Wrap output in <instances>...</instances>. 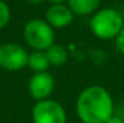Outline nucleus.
I'll return each instance as SVG.
<instances>
[{
    "label": "nucleus",
    "mask_w": 124,
    "mask_h": 123,
    "mask_svg": "<svg viewBox=\"0 0 124 123\" xmlns=\"http://www.w3.org/2000/svg\"><path fill=\"white\" fill-rule=\"evenodd\" d=\"M74 16L73 11L69 8V5L66 4H53L50 5L46 11L45 19L48 21V24L53 29H62L66 28L74 21Z\"/></svg>",
    "instance_id": "obj_7"
},
{
    "label": "nucleus",
    "mask_w": 124,
    "mask_h": 123,
    "mask_svg": "<svg viewBox=\"0 0 124 123\" xmlns=\"http://www.w3.org/2000/svg\"><path fill=\"white\" fill-rule=\"evenodd\" d=\"M45 1H49L50 4H63L65 1H67V0H45Z\"/></svg>",
    "instance_id": "obj_14"
},
{
    "label": "nucleus",
    "mask_w": 124,
    "mask_h": 123,
    "mask_svg": "<svg viewBox=\"0 0 124 123\" xmlns=\"http://www.w3.org/2000/svg\"><path fill=\"white\" fill-rule=\"evenodd\" d=\"M100 0H67V5L77 16H87L98 9Z\"/></svg>",
    "instance_id": "obj_8"
},
{
    "label": "nucleus",
    "mask_w": 124,
    "mask_h": 123,
    "mask_svg": "<svg viewBox=\"0 0 124 123\" xmlns=\"http://www.w3.org/2000/svg\"><path fill=\"white\" fill-rule=\"evenodd\" d=\"M28 66L33 73H40V72H48L50 68V62L48 60L45 50H33L28 56Z\"/></svg>",
    "instance_id": "obj_10"
},
{
    "label": "nucleus",
    "mask_w": 124,
    "mask_h": 123,
    "mask_svg": "<svg viewBox=\"0 0 124 123\" xmlns=\"http://www.w3.org/2000/svg\"><path fill=\"white\" fill-rule=\"evenodd\" d=\"M11 21V8L5 1L0 0V29L5 28Z\"/></svg>",
    "instance_id": "obj_11"
},
{
    "label": "nucleus",
    "mask_w": 124,
    "mask_h": 123,
    "mask_svg": "<svg viewBox=\"0 0 124 123\" xmlns=\"http://www.w3.org/2000/svg\"><path fill=\"white\" fill-rule=\"evenodd\" d=\"M115 42H116L117 50H119L120 53L124 56V27H123L122 31L119 32V34L116 36V39H115Z\"/></svg>",
    "instance_id": "obj_12"
},
{
    "label": "nucleus",
    "mask_w": 124,
    "mask_h": 123,
    "mask_svg": "<svg viewBox=\"0 0 124 123\" xmlns=\"http://www.w3.org/2000/svg\"><path fill=\"white\" fill-rule=\"evenodd\" d=\"M28 50L16 42L0 45V68L5 72H19L28 65Z\"/></svg>",
    "instance_id": "obj_5"
},
{
    "label": "nucleus",
    "mask_w": 124,
    "mask_h": 123,
    "mask_svg": "<svg viewBox=\"0 0 124 123\" xmlns=\"http://www.w3.org/2000/svg\"><path fill=\"white\" fill-rule=\"evenodd\" d=\"M106 123H124V118H122V116H119V115H116V114H114L111 118L107 119V122H106Z\"/></svg>",
    "instance_id": "obj_13"
},
{
    "label": "nucleus",
    "mask_w": 124,
    "mask_h": 123,
    "mask_svg": "<svg viewBox=\"0 0 124 123\" xmlns=\"http://www.w3.org/2000/svg\"><path fill=\"white\" fill-rule=\"evenodd\" d=\"M24 40L33 50H46L54 44V29L46 20L32 19L24 25Z\"/></svg>",
    "instance_id": "obj_3"
},
{
    "label": "nucleus",
    "mask_w": 124,
    "mask_h": 123,
    "mask_svg": "<svg viewBox=\"0 0 124 123\" xmlns=\"http://www.w3.org/2000/svg\"><path fill=\"white\" fill-rule=\"evenodd\" d=\"M114 111V98L104 86L91 85L77 97L75 114L82 123H106Z\"/></svg>",
    "instance_id": "obj_1"
},
{
    "label": "nucleus",
    "mask_w": 124,
    "mask_h": 123,
    "mask_svg": "<svg viewBox=\"0 0 124 123\" xmlns=\"http://www.w3.org/2000/svg\"><path fill=\"white\" fill-rule=\"evenodd\" d=\"M124 27V19L114 8H102L95 11L90 20V29L100 40H114Z\"/></svg>",
    "instance_id": "obj_2"
},
{
    "label": "nucleus",
    "mask_w": 124,
    "mask_h": 123,
    "mask_svg": "<svg viewBox=\"0 0 124 123\" xmlns=\"http://www.w3.org/2000/svg\"><path fill=\"white\" fill-rule=\"evenodd\" d=\"M46 56H48V60L50 62V66H62L67 62L69 60V53H67V49L65 48L61 44L54 42L53 45H50L48 49L45 50Z\"/></svg>",
    "instance_id": "obj_9"
},
{
    "label": "nucleus",
    "mask_w": 124,
    "mask_h": 123,
    "mask_svg": "<svg viewBox=\"0 0 124 123\" xmlns=\"http://www.w3.org/2000/svg\"><path fill=\"white\" fill-rule=\"evenodd\" d=\"M55 86L54 77L49 72H40L33 73L28 81V91L29 95L34 101H44L50 98Z\"/></svg>",
    "instance_id": "obj_6"
},
{
    "label": "nucleus",
    "mask_w": 124,
    "mask_h": 123,
    "mask_svg": "<svg viewBox=\"0 0 124 123\" xmlns=\"http://www.w3.org/2000/svg\"><path fill=\"white\" fill-rule=\"evenodd\" d=\"M33 123H67V113L60 102L52 98L37 101L32 107Z\"/></svg>",
    "instance_id": "obj_4"
},
{
    "label": "nucleus",
    "mask_w": 124,
    "mask_h": 123,
    "mask_svg": "<svg viewBox=\"0 0 124 123\" xmlns=\"http://www.w3.org/2000/svg\"><path fill=\"white\" fill-rule=\"evenodd\" d=\"M25 1H28V3H33V4H38V3L45 1V0H25Z\"/></svg>",
    "instance_id": "obj_15"
}]
</instances>
